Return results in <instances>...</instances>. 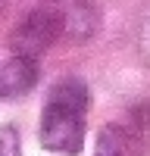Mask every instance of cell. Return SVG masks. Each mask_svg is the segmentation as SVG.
Here are the masks:
<instances>
[{
  "mask_svg": "<svg viewBox=\"0 0 150 156\" xmlns=\"http://www.w3.org/2000/svg\"><path fill=\"white\" fill-rule=\"evenodd\" d=\"M91 106L88 84L75 75H66L50 87L44 112H41V128L38 140L44 150H53L62 156H75L84 147V119Z\"/></svg>",
  "mask_w": 150,
  "mask_h": 156,
  "instance_id": "obj_1",
  "label": "cell"
},
{
  "mask_svg": "<svg viewBox=\"0 0 150 156\" xmlns=\"http://www.w3.org/2000/svg\"><path fill=\"white\" fill-rule=\"evenodd\" d=\"M66 12H62L56 3L53 6H34L28 16H25L9 34V50L19 56H41L44 50H50L59 34L66 31Z\"/></svg>",
  "mask_w": 150,
  "mask_h": 156,
  "instance_id": "obj_2",
  "label": "cell"
},
{
  "mask_svg": "<svg viewBox=\"0 0 150 156\" xmlns=\"http://www.w3.org/2000/svg\"><path fill=\"white\" fill-rule=\"evenodd\" d=\"M38 84V59L34 56H12L9 62L0 66V97L3 100H19Z\"/></svg>",
  "mask_w": 150,
  "mask_h": 156,
  "instance_id": "obj_3",
  "label": "cell"
},
{
  "mask_svg": "<svg viewBox=\"0 0 150 156\" xmlns=\"http://www.w3.org/2000/svg\"><path fill=\"white\" fill-rule=\"evenodd\" d=\"M97 156H138L134 134L125 125H106L97 134Z\"/></svg>",
  "mask_w": 150,
  "mask_h": 156,
  "instance_id": "obj_4",
  "label": "cell"
}]
</instances>
